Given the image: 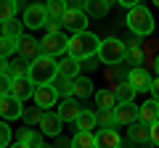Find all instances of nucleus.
<instances>
[{"mask_svg":"<svg viewBox=\"0 0 159 148\" xmlns=\"http://www.w3.org/2000/svg\"><path fill=\"white\" fill-rule=\"evenodd\" d=\"M151 146L159 148V122H154V124H151Z\"/></svg>","mask_w":159,"mask_h":148,"instance_id":"36","label":"nucleus"},{"mask_svg":"<svg viewBox=\"0 0 159 148\" xmlns=\"http://www.w3.org/2000/svg\"><path fill=\"white\" fill-rule=\"evenodd\" d=\"M127 56V42L119 40V37H106L101 40V48H98V61L106 63V66H119L122 58Z\"/></svg>","mask_w":159,"mask_h":148,"instance_id":"4","label":"nucleus"},{"mask_svg":"<svg viewBox=\"0 0 159 148\" xmlns=\"http://www.w3.org/2000/svg\"><path fill=\"white\" fill-rule=\"evenodd\" d=\"M127 27H130V32L135 34V37H148V34L154 32V16L151 11H148L143 3H138L135 8H130L127 11Z\"/></svg>","mask_w":159,"mask_h":148,"instance_id":"3","label":"nucleus"},{"mask_svg":"<svg viewBox=\"0 0 159 148\" xmlns=\"http://www.w3.org/2000/svg\"><path fill=\"white\" fill-rule=\"evenodd\" d=\"M80 66H82V63H80L77 58H72L69 53H66L64 58H58V74H61V77L77 80V77H80Z\"/></svg>","mask_w":159,"mask_h":148,"instance_id":"18","label":"nucleus"},{"mask_svg":"<svg viewBox=\"0 0 159 148\" xmlns=\"http://www.w3.org/2000/svg\"><path fill=\"white\" fill-rule=\"evenodd\" d=\"M58 77V61L51 56H40L29 63V74L27 80L32 82L34 87H45V85H53Z\"/></svg>","mask_w":159,"mask_h":148,"instance_id":"1","label":"nucleus"},{"mask_svg":"<svg viewBox=\"0 0 159 148\" xmlns=\"http://www.w3.org/2000/svg\"><path fill=\"white\" fill-rule=\"evenodd\" d=\"M19 11H21V3H19V0H6L3 8H0V19H3V24L11 21V19H16Z\"/></svg>","mask_w":159,"mask_h":148,"instance_id":"29","label":"nucleus"},{"mask_svg":"<svg viewBox=\"0 0 159 148\" xmlns=\"http://www.w3.org/2000/svg\"><path fill=\"white\" fill-rule=\"evenodd\" d=\"M16 140L19 143H27V146H32V148H43V137H40V132H34L32 127H24V130L19 132Z\"/></svg>","mask_w":159,"mask_h":148,"instance_id":"26","label":"nucleus"},{"mask_svg":"<svg viewBox=\"0 0 159 148\" xmlns=\"http://www.w3.org/2000/svg\"><path fill=\"white\" fill-rule=\"evenodd\" d=\"M90 93H93V82L88 80V77H77V80H74V87H72V98L82 101V98H88Z\"/></svg>","mask_w":159,"mask_h":148,"instance_id":"25","label":"nucleus"},{"mask_svg":"<svg viewBox=\"0 0 159 148\" xmlns=\"http://www.w3.org/2000/svg\"><path fill=\"white\" fill-rule=\"evenodd\" d=\"M127 82L135 87V93H141V90H151V87H154L151 74H148L143 66H133L130 72H127Z\"/></svg>","mask_w":159,"mask_h":148,"instance_id":"10","label":"nucleus"},{"mask_svg":"<svg viewBox=\"0 0 159 148\" xmlns=\"http://www.w3.org/2000/svg\"><path fill=\"white\" fill-rule=\"evenodd\" d=\"M109 90H111L114 95H117V101H119V103H133V98H135V87H133L127 80L114 82V85L109 87Z\"/></svg>","mask_w":159,"mask_h":148,"instance_id":"19","label":"nucleus"},{"mask_svg":"<svg viewBox=\"0 0 159 148\" xmlns=\"http://www.w3.org/2000/svg\"><path fill=\"white\" fill-rule=\"evenodd\" d=\"M141 122L143 124H148L151 127L154 122H159V101H143V106H141Z\"/></svg>","mask_w":159,"mask_h":148,"instance_id":"21","label":"nucleus"},{"mask_svg":"<svg viewBox=\"0 0 159 148\" xmlns=\"http://www.w3.org/2000/svg\"><path fill=\"white\" fill-rule=\"evenodd\" d=\"M125 42H127V58H130L133 63H146V56H143V50H141V42H138V37L125 40Z\"/></svg>","mask_w":159,"mask_h":148,"instance_id":"27","label":"nucleus"},{"mask_svg":"<svg viewBox=\"0 0 159 148\" xmlns=\"http://www.w3.org/2000/svg\"><path fill=\"white\" fill-rule=\"evenodd\" d=\"M34 90L37 87L32 85V82L27 80V77H19V80H11V95L19 98V101H29V98H34Z\"/></svg>","mask_w":159,"mask_h":148,"instance_id":"14","label":"nucleus"},{"mask_svg":"<svg viewBox=\"0 0 159 148\" xmlns=\"http://www.w3.org/2000/svg\"><path fill=\"white\" fill-rule=\"evenodd\" d=\"M34 106H40L43 108V111H48V108H53L58 103V90L53 85H45V87H37V90H34Z\"/></svg>","mask_w":159,"mask_h":148,"instance_id":"11","label":"nucleus"},{"mask_svg":"<svg viewBox=\"0 0 159 148\" xmlns=\"http://www.w3.org/2000/svg\"><path fill=\"white\" fill-rule=\"evenodd\" d=\"M119 146H122V137H119V132L114 127L96 132V148H119Z\"/></svg>","mask_w":159,"mask_h":148,"instance_id":"17","label":"nucleus"},{"mask_svg":"<svg viewBox=\"0 0 159 148\" xmlns=\"http://www.w3.org/2000/svg\"><path fill=\"white\" fill-rule=\"evenodd\" d=\"M0 146H3V148H11V127H8V124L0 127Z\"/></svg>","mask_w":159,"mask_h":148,"instance_id":"35","label":"nucleus"},{"mask_svg":"<svg viewBox=\"0 0 159 148\" xmlns=\"http://www.w3.org/2000/svg\"><path fill=\"white\" fill-rule=\"evenodd\" d=\"M127 137L133 143H138V146H148L151 143V127L143 124V122H135V124L127 127Z\"/></svg>","mask_w":159,"mask_h":148,"instance_id":"16","label":"nucleus"},{"mask_svg":"<svg viewBox=\"0 0 159 148\" xmlns=\"http://www.w3.org/2000/svg\"><path fill=\"white\" fill-rule=\"evenodd\" d=\"M96 116H98V127H101V130H111V127L117 124L114 111H98V108H96Z\"/></svg>","mask_w":159,"mask_h":148,"instance_id":"33","label":"nucleus"},{"mask_svg":"<svg viewBox=\"0 0 159 148\" xmlns=\"http://www.w3.org/2000/svg\"><path fill=\"white\" fill-rule=\"evenodd\" d=\"M56 148H72V140H64V137H58V146Z\"/></svg>","mask_w":159,"mask_h":148,"instance_id":"38","label":"nucleus"},{"mask_svg":"<svg viewBox=\"0 0 159 148\" xmlns=\"http://www.w3.org/2000/svg\"><path fill=\"white\" fill-rule=\"evenodd\" d=\"M21 21H24V27H27V29H40V27H45V24L51 21V16H48V8H45V6L34 3V6H27V8H24Z\"/></svg>","mask_w":159,"mask_h":148,"instance_id":"7","label":"nucleus"},{"mask_svg":"<svg viewBox=\"0 0 159 148\" xmlns=\"http://www.w3.org/2000/svg\"><path fill=\"white\" fill-rule=\"evenodd\" d=\"M40 45H43V56H51V58H64L69 53V40L64 34H45L40 40Z\"/></svg>","mask_w":159,"mask_h":148,"instance_id":"6","label":"nucleus"},{"mask_svg":"<svg viewBox=\"0 0 159 148\" xmlns=\"http://www.w3.org/2000/svg\"><path fill=\"white\" fill-rule=\"evenodd\" d=\"M24 21L21 19H11V21L3 24V37H11V40H21L24 37Z\"/></svg>","mask_w":159,"mask_h":148,"instance_id":"23","label":"nucleus"},{"mask_svg":"<svg viewBox=\"0 0 159 148\" xmlns=\"http://www.w3.org/2000/svg\"><path fill=\"white\" fill-rule=\"evenodd\" d=\"M114 116H117V124H135V122H141V106H135V103H119L117 111H114Z\"/></svg>","mask_w":159,"mask_h":148,"instance_id":"9","label":"nucleus"},{"mask_svg":"<svg viewBox=\"0 0 159 148\" xmlns=\"http://www.w3.org/2000/svg\"><path fill=\"white\" fill-rule=\"evenodd\" d=\"M45 8H48V16L51 19H61L64 21V13H66V3L64 0H51V3H45Z\"/></svg>","mask_w":159,"mask_h":148,"instance_id":"31","label":"nucleus"},{"mask_svg":"<svg viewBox=\"0 0 159 148\" xmlns=\"http://www.w3.org/2000/svg\"><path fill=\"white\" fill-rule=\"evenodd\" d=\"M77 124V132H93L98 127V116H96V111H82L80 114V119L74 122Z\"/></svg>","mask_w":159,"mask_h":148,"instance_id":"24","label":"nucleus"},{"mask_svg":"<svg viewBox=\"0 0 159 148\" xmlns=\"http://www.w3.org/2000/svg\"><path fill=\"white\" fill-rule=\"evenodd\" d=\"M98 48H101V40L93 32H82V34H72L69 37V56L77 58L80 63L90 61L93 56L98 58Z\"/></svg>","mask_w":159,"mask_h":148,"instance_id":"2","label":"nucleus"},{"mask_svg":"<svg viewBox=\"0 0 159 148\" xmlns=\"http://www.w3.org/2000/svg\"><path fill=\"white\" fill-rule=\"evenodd\" d=\"M64 27L72 34L88 32V13L82 11V3H69L66 13H64Z\"/></svg>","mask_w":159,"mask_h":148,"instance_id":"5","label":"nucleus"},{"mask_svg":"<svg viewBox=\"0 0 159 148\" xmlns=\"http://www.w3.org/2000/svg\"><path fill=\"white\" fill-rule=\"evenodd\" d=\"M0 116L6 122H13V119H21L24 116V103L13 95H3L0 98Z\"/></svg>","mask_w":159,"mask_h":148,"instance_id":"8","label":"nucleus"},{"mask_svg":"<svg viewBox=\"0 0 159 148\" xmlns=\"http://www.w3.org/2000/svg\"><path fill=\"white\" fill-rule=\"evenodd\" d=\"M53 87L58 90V95H64V98H72L74 80H69V77H61V74H58V77H56V82H53Z\"/></svg>","mask_w":159,"mask_h":148,"instance_id":"32","label":"nucleus"},{"mask_svg":"<svg viewBox=\"0 0 159 148\" xmlns=\"http://www.w3.org/2000/svg\"><path fill=\"white\" fill-rule=\"evenodd\" d=\"M72 148H96V132H77L72 137Z\"/></svg>","mask_w":159,"mask_h":148,"instance_id":"28","label":"nucleus"},{"mask_svg":"<svg viewBox=\"0 0 159 148\" xmlns=\"http://www.w3.org/2000/svg\"><path fill=\"white\" fill-rule=\"evenodd\" d=\"M11 148H32V146H27V143H19V140H16V143L11 146Z\"/></svg>","mask_w":159,"mask_h":148,"instance_id":"39","label":"nucleus"},{"mask_svg":"<svg viewBox=\"0 0 159 148\" xmlns=\"http://www.w3.org/2000/svg\"><path fill=\"white\" fill-rule=\"evenodd\" d=\"M96 106H98V111H117L119 101L111 90H98L96 93Z\"/></svg>","mask_w":159,"mask_h":148,"instance_id":"20","label":"nucleus"},{"mask_svg":"<svg viewBox=\"0 0 159 148\" xmlns=\"http://www.w3.org/2000/svg\"><path fill=\"white\" fill-rule=\"evenodd\" d=\"M61 116L53 114V111H45V116H43V122H40V132L48 137H61Z\"/></svg>","mask_w":159,"mask_h":148,"instance_id":"15","label":"nucleus"},{"mask_svg":"<svg viewBox=\"0 0 159 148\" xmlns=\"http://www.w3.org/2000/svg\"><path fill=\"white\" fill-rule=\"evenodd\" d=\"M109 8H111V6H109V0H85V3H82V11L88 13V19H90V16H98V19L106 16Z\"/></svg>","mask_w":159,"mask_h":148,"instance_id":"22","label":"nucleus"},{"mask_svg":"<svg viewBox=\"0 0 159 148\" xmlns=\"http://www.w3.org/2000/svg\"><path fill=\"white\" fill-rule=\"evenodd\" d=\"M151 95H154V101H159V77L154 80V87H151Z\"/></svg>","mask_w":159,"mask_h":148,"instance_id":"37","label":"nucleus"},{"mask_svg":"<svg viewBox=\"0 0 159 148\" xmlns=\"http://www.w3.org/2000/svg\"><path fill=\"white\" fill-rule=\"evenodd\" d=\"M157 77H159V56H157Z\"/></svg>","mask_w":159,"mask_h":148,"instance_id":"40","label":"nucleus"},{"mask_svg":"<svg viewBox=\"0 0 159 148\" xmlns=\"http://www.w3.org/2000/svg\"><path fill=\"white\" fill-rule=\"evenodd\" d=\"M0 53H3V61H8V58L16 53L19 56V40H11V37H3V45H0Z\"/></svg>","mask_w":159,"mask_h":148,"instance_id":"34","label":"nucleus"},{"mask_svg":"<svg viewBox=\"0 0 159 148\" xmlns=\"http://www.w3.org/2000/svg\"><path fill=\"white\" fill-rule=\"evenodd\" d=\"M19 56L27 58V61L40 58V56H43V45H40V40H34L32 34H24L21 40H19Z\"/></svg>","mask_w":159,"mask_h":148,"instance_id":"12","label":"nucleus"},{"mask_svg":"<svg viewBox=\"0 0 159 148\" xmlns=\"http://www.w3.org/2000/svg\"><path fill=\"white\" fill-rule=\"evenodd\" d=\"M43 148H48V146H43Z\"/></svg>","mask_w":159,"mask_h":148,"instance_id":"41","label":"nucleus"},{"mask_svg":"<svg viewBox=\"0 0 159 148\" xmlns=\"http://www.w3.org/2000/svg\"><path fill=\"white\" fill-rule=\"evenodd\" d=\"M82 111H85V108H80L77 98H64V101L58 103V111H56V114L61 116V122H77Z\"/></svg>","mask_w":159,"mask_h":148,"instance_id":"13","label":"nucleus"},{"mask_svg":"<svg viewBox=\"0 0 159 148\" xmlns=\"http://www.w3.org/2000/svg\"><path fill=\"white\" fill-rule=\"evenodd\" d=\"M43 116H45V111H43L40 106H29V108H24V116H21V119L32 127V124H40V122H43Z\"/></svg>","mask_w":159,"mask_h":148,"instance_id":"30","label":"nucleus"}]
</instances>
